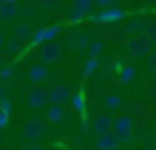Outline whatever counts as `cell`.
Segmentation results:
<instances>
[{"instance_id": "6da1fadb", "label": "cell", "mask_w": 156, "mask_h": 150, "mask_svg": "<svg viewBox=\"0 0 156 150\" xmlns=\"http://www.w3.org/2000/svg\"><path fill=\"white\" fill-rule=\"evenodd\" d=\"M126 48H128L129 57H133V58L144 57L149 52V48H151V38L148 35H141V33L134 35L128 40V47Z\"/></svg>"}, {"instance_id": "7a4b0ae2", "label": "cell", "mask_w": 156, "mask_h": 150, "mask_svg": "<svg viewBox=\"0 0 156 150\" xmlns=\"http://www.w3.org/2000/svg\"><path fill=\"white\" fill-rule=\"evenodd\" d=\"M128 12L124 8H119V7H114V8H108L104 12L98 13V15L89 17V22L92 23H116L121 22L122 18H126Z\"/></svg>"}, {"instance_id": "3957f363", "label": "cell", "mask_w": 156, "mask_h": 150, "mask_svg": "<svg viewBox=\"0 0 156 150\" xmlns=\"http://www.w3.org/2000/svg\"><path fill=\"white\" fill-rule=\"evenodd\" d=\"M45 128H47V123H45V120L42 118H32L27 122V125L24 127V137L25 138H39V137H42L45 133Z\"/></svg>"}, {"instance_id": "277c9868", "label": "cell", "mask_w": 156, "mask_h": 150, "mask_svg": "<svg viewBox=\"0 0 156 150\" xmlns=\"http://www.w3.org/2000/svg\"><path fill=\"white\" fill-rule=\"evenodd\" d=\"M37 55L44 63H54L61 58V47L57 43H44Z\"/></svg>"}, {"instance_id": "5b68a950", "label": "cell", "mask_w": 156, "mask_h": 150, "mask_svg": "<svg viewBox=\"0 0 156 150\" xmlns=\"http://www.w3.org/2000/svg\"><path fill=\"white\" fill-rule=\"evenodd\" d=\"M49 92V100H51L54 105H61V103L67 102L71 98V90L64 85H55L52 88L47 90Z\"/></svg>"}, {"instance_id": "8992f818", "label": "cell", "mask_w": 156, "mask_h": 150, "mask_svg": "<svg viewBox=\"0 0 156 150\" xmlns=\"http://www.w3.org/2000/svg\"><path fill=\"white\" fill-rule=\"evenodd\" d=\"M96 145L99 150H116L119 147V140L116 133H102L96 138Z\"/></svg>"}, {"instance_id": "52a82bcc", "label": "cell", "mask_w": 156, "mask_h": 150, "mask_svg": "<svg viewBox=\"0 0 156 150\" xmlns=\"http://www.w3.org/2000/svg\"><path fill=\"white\" fill-rule=\"evenodd\" d=\"M94 132L98 133V135H102V133H109L111 132V128L114 127V120H112L111 115H108V113H102V115H99L98 118L94 120Z\"/></svg>"}, {"instance_id": "ba28073f", "label": "cell", "mask_w": 156, "mask_h": 150, "mask_svg": "<svg viewBox=\"0 0 156 150\" xmlns=\"http://www.w3.org/2000/svg\"><path fill=\"white\" fill-rule=\"evenodd\" d=\"M49 100V92L47 88H44V87H39V88L32 90L30 95H29V105L34 107V108H39V107L45 105Z\"/></svg>"}, {"instance_id": "9c48e42d", "label": "cell", "mask_w": 156, "mask_h": 150, "mask_svg": "<svg viewBox=\"0 0 156 150\" xmlns=\"http://www.w3.org/2000/svg\"><path fill=\"white\" fill-rule=\"evenodd\" d=\"M92 8V3H81L76 0L74 3H72V12H71V20L72 22H77V20H81L84 15H87L89 12H91Z\"/></svg>"}, {"instance_id": "30bf717a", "label": "cell", "mask_w": 156, "mask_h": 150, "mask_svg": "<svg viewBox=\"0 0 156 150\" xmlns=\"http://www.w3.org/2000/svg\"><path fill=\"white\" fill-rule=\"evenodd\" d=\"M20 13L17 3H2L0 5V20H12Z\"/></svg>"}, {"instance_id": "8fae6325", "label": "cell", "mask_w": 156, "mask_h": 150, "mask_svg": "<svg viewBox=\"0 0 156 150\" xmlns=\"http://www.w3.org/2000/svg\"><path fill=\"white\" fill-rule=\"evenodd\" d=\"M134 127V120L128 115H121L114 120V132H131Z\"/></svg>"}, {"instance_id": "7c38bea8", "label": "cell", "mask_w": 156, "mask_h": 150, "mask_svg": "<svg viewBox=\"0 0 156 150\" xmlns=\"http://www.w3.org/2000/svg\"><path fill=\"white\" fill-rule=\"evenodd\" d=\"M34 35V32H32V27L27 25V23H20V25H17L14 28V37L17 42H22V40H27L30 38V37Z\"/></svg>"}, {"instance_id": "4fadbf2b", "label": "cell", "mask_w": 156, "mask_h": 150, "mask_svg": "<svg viewBox=\"0 0 156 150\" xmlns=\"http://www.w3.org/2000/svg\"><path fill=\"white\" fill-rule=\"evenodd\" d=\"M47 75H49V70L45 68L44 65H34L29 70V78H30L32 82H41V80H44Z\"/></svg>"}, {"instance_id": "5bb4252c", "label": "cell", "mask_w": 156, "mask_h": 150, "mask_svg": "<svg viewBox=\"0 0 156 150\" xmlns=\"http://www.w3.org/2000/svg\"><path fill=\"white\" fill-rule=\"evenodd\" d=\"M47 120L51 123H61L62 120H64V110H62L59 105L51 107L49 112H47Z\"/></svg>"}, {"instance_id": "9a60e30c", "label": "cell", "mask_w": 156, "mask_h": 150, "mask_svg": "<svg viewBox=\"0 0 156 150\" xmlns=\"http://www.w3.org/2000/svg\"><path fill=\"white\" fill-rule=\"evenodd\" d=\"M133 78H134V68L131 65H124L122 70L119 72V83L121 85H128V83L133 82Z\"/></svg>"}, {"instance_id": "2e32d148", "label": "cell", "mask_w": 156, "mask_h": 150, "mask_svg": "<svg viewBox=\"0 0 156 150\" xmlns=\"http://www.w3.org/2000/svg\"><path fill=\"white\" fill-rule=\"evenodd\" d=\"M98 65H99V60L94 58V57H89L86 65H84V70H82V77H84V78L91 77L92 73H94V70L98 68Z\"/></svg>"}, {"instance_id": "e0dca14e", "label": "cell", "mask_w": 156, "mask_h": 150, "mask_svg": "<svg viewBox=\"0 0 156 150\" xmlns=\"http://www.w3.org/2000/svg\"><path fill=\"white\" fill-rule=\"evenodd\" d=\"M72 47L76 48H87L89 47V40H87V35L86 33H79L72 38Z\"/></svg>"}, {"instance_id": "ac0fdd59", "label": "cell", "mask_w": 156, "mask_h": 150, "mask_svg": "<svg viewBox=\"0 0 156 150\" xmlns=\"http://www.w3.org/2000/svg\"><path fill=\"white\" fill-rule=\"evenodd\" d=\"M72 105H74V108L77 110V112H84V107H86V98L82 93H76L74 97H72Z\"/></svg>"}, {"instance_id": "d6986e66", "label": "cell", "mask_w": 156, "mask_h": 150, "mask_svg": "<svg viewBox=\"0 0 156 150\" xmlns=\"http://www.w3.org/2000/svg\"><path fill=\"white\" fill-rule=\"evenodd\" d=\"M143 27H144L143 20H133L131 23H128V25L124 27V32L126 33H136V32H139V30H143Z\"/></svg>"}, {"instance_id": "ffe728a7", "label": "cell", "mask_w": 156, "mask_h": 150, "mask_svg": "<svg viewBox=\"0 0 156 150\" xmlns=\"http://www.w3.org/2000/svg\"><path fill=\"white\" fill-rule=\"evenodd\" d=\"M102 48H104V47H102V42L96 40V42L89 43V55H91V57H94V58H98V57L101 55Z\"/></svg>"}, {"instance_id": "44dd1931", "label": "cell", "mask_w": 156, "mask_h": 150, "mask_svg": "<svg viewBox=\"0 0 156 150\" xmlns=\"http://www.w3.org/2000/svg\"><path fill=\"white\" fill-rule=\"evenodd\" d=\"M59 32H61V27L59 25H52V27H49V28H45V42L52 40Z\"/></svg>"}, {"instance_id": "7402d4cb", "label": "cell", "mask_w": 156, "mask_h": 150, "mask_svg": "<svg viewBox=\"0 0 156 150\" xmlns=\"http://www.w3.org/2000/svg\"><path fill=\"white\" fill-rule=\"evenodd\" d=\"M32 42H34L35 45H39V43H44V42H45V28L37 30V32L32 35Z\"/></svg>"}, {"instance_id": "603a6c76", "label": "cell", "mask_w": 156, "mask_h": 150, "mask_svg": "<svg viewBox=\"0 0 156 150\" xmlns=\"http://www.w3.org/2000/svg\"><path fill=\"white\" fill-rule=\"evenodd\" d=\"M106 105H108L109 108H118V107L121 105V98H119L118 95H109L108 98H106Z\"/></svg>"}, {"instance_id": "cb8c5ba5", "label": "cell", "mask_w": 156, "mask_h": 150, "mask_svg": "<svg viewBox=\"0 0 156 150\" xmlns=\"http://www.w3.org/2000/svg\"><path fill=\"white\" fill-rule=\"evenodd\" d=\"M114 133H116V137H118L119 143H128L133 137L131 132H114Z\"/></svg>"}, {"instance_id": "d4e9b609", "label": "cell", "mask_w": 156, "mask_h": 150, "mask_svg": "<svg viewBox=\"0 0 156 150\" xmlns=\"http://www.w3.org/2000/svg\"><path fill=\"white\" fill-rule=\"evenodd\" d=\"M10 118V113L9 112H0V128H5Z\"/></svg>"}, {"instance_id": "484cf974", "label": "cell", "mask_w": 156, "mask_h": 150, "mask_svg": "<svg viewBox=\"0 0 156 150\" xmlns=\"http://www.w3.org/2000/svg\"><path fill=\"white\" fill-rule=\"evenodd\" d=\"M10 107H12V103H10V100L5 97L2 102H0V112H9L10 113Z\"/></svg>"}, {"instance_id": "4316f807", "label": "cell", "mask_w": 156, "mask_h": 150, "mask_svg": "<svg viewBox=\"0 0 156 150\" xmlns=\"http://www.w3.org/2000/svg\"><path fill=\"white\" fill-rule=\"evenodd\" d=\"M19 48H20V45H19L17 40H10V42H7V50H9V52L17 53V52H19Z\"/></svg>"}, {"instance_id": "83f0119b", "label": "cell", "mask_w": 156, "mask_h": 150, "mask_svg": "<svg viewBox=\"0 0 156 150\" xmlns=\"http://www.w3.org/2000/svg\"><path fill=\"white\" fill-rule=\"evenodd\" d=\"M12 72H14V70L10 68V67H4V68L0 70V78H9V77L12 75Z\"/></svg>"}, {"instance_id": "f1b7e54d", "label": "cell", "mask_w": 156, "mask_h": 150, "mask_svg": "<svg viewBox=\"0 0 156 150\" xmlns=\"http://www.w3.org/2000/svg\"><path fill=\"white\" fill-rule=\"evenodd\" d=\"M148 65H149V70H153V72H156V52H154V53H151V57H149V62H148Z\"/></svg>"}, {"instance_id": "f546056e", "label": "cell", "mask_w": 156, "mask_h": 150, "mask_svg": "<svg viewBox=\"0 0 156 150\" xmlns=\"http://www.w3.org/2000/svg\"><path fill=\"white\" fill-rule=\"evenodd\" d=\"M111 3H112V0H94V5H98V7H108Z\"/></svg>"}, {"instance_id": "4dcf8cb0", "label": "cell", "mask_w": 156, "mask_h": 150, "mask_svg": "<svg viewBox=\"0 0 156 150\" xmlns=\"http://www.w3.org/2000/svg\"><path fill=\"white\" fill-rule=\"evenodd\" d=\"M59 0H42V3H44L45 7H52V5H55Z\"/></svg>"}, {"instance_id": "1f68e13d", "label": "cell", "mask_w": 156, "mask_h": 150, "mask_svg": "<svg viewBox=\"0 0 156 150\" xmlns=\"http://www.w3.org/2000/svg\"><path fill=\"white\" fill-rule=\"evenodd\" d=\"M5 98V88L2 85H0V102H2V100Z\"/></svg>"}, {"instance_id": "d6a6232c", "label": "cell", "mask_w": 156, "mask_h": 150, "mask_svg": "<svg viewBox=\"0 0 156 150\" xmlns=\"http://www.w3.org/2000/svg\"><path fill=\"white\" fill-rule=\"evenodd\" d=\"M25 150H42V147H37V145H29Z\"/></svg>"}, {"instance_id": "836d02e7", "label": "cell", "mask_w": 156, "mask_h": 150, "mask_svg": "<svg viewBox=\"0 0 156 150\" xmlns=\"http://www.w3.org/2000/svg\"><path fill=\"white\" fill-rule=\"evenodd\" d=\"M151 100H153V102L156 103V87H154V88L151 90Z\"/></svg>"}, {"instance_id": "e575fe53", "label": "cell", "mask_w": 156, "mask_h": 150, "mask_svg": "<svg viewBox=\"0 0 156 150\" xmlns=\"http://www.w3.org/2000/svg\"><path fill=\"white\" fill-rule=\"evenodd\" d=\"M144 150H156V147H154V145H146Z\"/></svg>"}, {"instance_id": "d590c367", "label": "cell", "mask_w": 156, "mask_h": 150, "mask_svg": "<svg viewBox=\"0 0 156 150\" xmlns=\"http://www.w3.org/2000/svg\"><path fill=\"white\" fill-rule=\"evenodd\" d=\"M77 2H81V3H94V0H77Z\"/></svg>"}, {"instance_id": "8d00e7d4", "label": "cell", "mask_w": 156, "mask_h": 150, "mask_svg": "<svg viewBox=\"0 0 156 150\" xmlns=\"http://www.w3.org/2000/svg\"><path fill=\"white\" fill-rule=\"evenodd\" d=\"M4 43H5V40H4V35H2V33H0V47L4 45Z\"/></svg>"}, {"instance_id": "74e56055", "label": "cell", "mask_w": 156, "mask_h": 150, "mask_svg": "<svg viewBox=\"0 0 156 150\" xmlns=\"http://www.w3.org/2000/svg\"><path fill=\"white\" fill-rule=\"evenodd\" d=\"M151 40H153V42L156 43V30H154V32H153V37H151Z\"/></svg>"}, {"instance_id": "f35d334b", "label": "cell", "mask_w": 156, "mask_h": 150, "mask_svg": "<svg viewBox=\"0 0 156 150\" xmlns=\"http://www.w3.org/2000/svg\"><path fill=\"white\" fill-rule=\"evenodd\" d=\"M17 0H4V3H15Z\"/></svg>"}, {"instance_id": "ab89813d", "label": "cell", "mask_w": 156, "mask_h": 150, "mask_svg": "<svg viewBox=\"0 0 156 150\" xmlns=\"http://www.w3.org/2000/svg\"><path fill=\"white\" fill-rule=\"evenodd\" d=\"M2 3H4V0H0V5H2Z\"/></svg>"}, {"instance_id": "60d3db41", "label": "cell", "mask_w": 156, "mask_h": 150, "mask_svg": "<svg viewBox=\"0 0 156 150\" xmlns=\"http://www.w3.org/2000/svg\"><path fill=\"white\" fill-rule=\"evenodd\" d=\"M0 60H2V55H0Z\"/></svg>"}]
</instances>
